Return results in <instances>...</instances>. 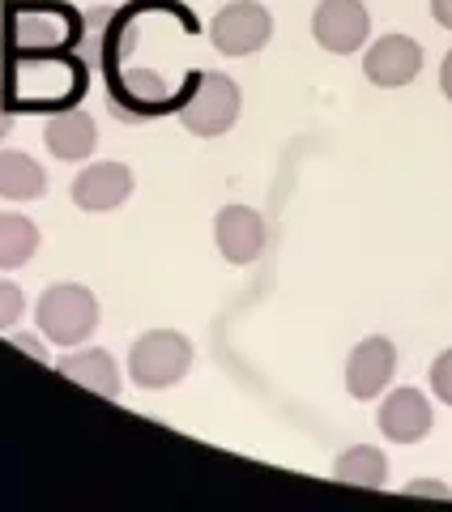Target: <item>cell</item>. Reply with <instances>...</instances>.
Wrapping results in <instances>:
<instances>
[{"mask_svg":"<svg viewBox=\"0 0 452 512\" xmlns=\"http://www.w3.org/2000/svg\"><path fill=\"white\" fill-rule=\"evenodd\" d=\"M440 90L452 99V52H448V56H444V64H440Z\"/></svg>","mask_w":452,"mask_h":512,"instance_id":"cell-24","label":"cell"},{"mask_svg":"<svg viewBox=\"0 0 452 512\" xmlns=\"http://www.w3.org/2000/svg\"><path fill=\"white\" fill-rule=\"evenodd\" d=\"M39 252V227L22 214H0V274L22 269Z\"/></svg>","mask_w":452,"mask_h":512,"instance_id":"cell-17","label":"cell"},{"mask_svg":"<svg viewBox=\"0 0 452 512\" xmlns=\"http://www.w3.org/2000/svg\"><path fill=\"white\" fill-rule=\"evenodd\" d=\"M393 367H397V346L389 338L359 342L350 350V359H346V389H350V397H359V402L380 397L384 384L393 380Z\"/></svg>","mask_w":452,"mask_h":512,"instance_id":"cell-10","label":"cell"},{"mask_svg":"<svg viewBox=\"0 0 452 512\" xmlns=\"http://www.w3.org/2000/svg\"><path fill=\"white\" fill-rule=\"evenodd\" d=\"M56 367H60V376L77 380L82 389L107 397V402H116V397H120V367H116V359H111L107 350H99V346L73 350V355H64Z\"/></svg>","mask_w":452,"mask_h":512,"instance_id":"cell-14","label":"cell"},{"mask_svg":"<svg viewBox=\"0 0 452 512\" xmlns=\"http://www.w3.org/2000/svg\"><path fill=\"white\" fill-rule=\"evenodd\" d=\"M13 346H18V350H26V355H35V359H43V363H47V350L39 346V338H35V333H18V338H13Z\"/></svg>","mask_w":452,"mask_h":512,"instance_id":"cell-20","label":"cell"},{"mask_svg":"<svg viewBox=\"0 0 452 512\" xmlns=\"http://www.w3.org/2000/svg\"><path fill=\"white\" fill-rule=\"evenodd\" d=\"M312 35L333 56L359 52L371 35V18H367L363 0H320L312 13Z\"/></svg>","mask_w":452,"mask_h":512,"instance_id":"cell-7","label":"cell"},{"mask_svg":"<svg viewBox=\"0 0 452 512\" xmlns=\"http://www.w3.org/2000/svg\"><path fill=\"white\" fill-rule=\"evenodd\" d=\"M128 192H133V171L124 163H90L73 180V205L86 214H107L128 201Z\"/></svg>","mask_w":452,"mask_h":512,"instance_id":"cell-11","label":"cell"},{"mask_svg":"<svg viewBox=\"0 0 452 512\" xmlns=\"http://www.w3.org/2000/svg\"><path fill=\"white\" fill-rule=\"evenodd\" d=\"M35 320H39V329L47 333V342H56V346L90 342V333L99 329V299H94L86 286H77V282L47 286L39 308H35Z\"/></svg>","mask_w":452,"mask_h":512,"instance_id":"cell-4","label":"cell"},{"mask_svg":"<svg viewBox=\"0 0 452 512\" xmlns=\"http://www.w3.org/2000/svg\"><path fill=\"white\" fill-rule=\"evenodd\" d=\"M47 175L30 154L22 150H0V197L5 201H35L43 197Z\"/></svg>","mask_w":452,"mask_h":512,"instance_id":"cell-15","label":"cell"},{"mask_svg":"<svg viewBox=\"0 0 452 512\" xmlns=\"http://www.w3.org/2000/svg\"><path fill=\"white\" fill-rule=\"evenodd\" d=\"M86 39V18L64 0H5L0 5V56L73 52Z\"/></svg>","mask_w":452,"mask_h":512,"instance_id":"cell-2","label":"cell"},{"mask_svg":"<svg viewBox=\"0 0 452 512\" xmlns=\"http://www.w3.org/2000/svg\"><path fill=\"white\" fill-rule=\"evenodd\" d=\"M43 141H47V150H52V158H60V163H82V158H90L94 146H99V133H94V120L82 107H69V111L47 116Z\"/></svg>","mask_w":452,"mask_h":512,"instance_id":"cell-13","label":"cell"},{"mask_svg":"<svg viewBox=\"0 0 452 512\" xmlns=\"http://www.w3.org/2000/svg\"><path fill=\"white\" fill-rule=\"evenodd\" d=\"M192 367V342L175 329H150L141 333L128 350V376L137 389H171Z\"/></svg>","mask_w":452,"mask_h":512,"instance_id":"cell-3","label":"cell"},{"mask_svg":"<svg viewBox=\"0 0 452 512\" xmlns=\"http://www.w3.org/2000/svg\"><path fill=\"white\" fill-rule=\"evenodd\" d=\"M376 423L393 444H418L431 431L435 414H431V402L418 389H397V393L384 397Z\"/></svg>","mask_w":452,"mask_h":512,"instance_id":"cell-12","label":"cell"},{"mask_svg":"<svg viewBox=\"0 0 452 512\" xmlns=\"http://www.w3.org/2000/svg\"><path fill=\"white\" fill-rule=\"evenodd\" d=\"M431 389L444 406H452V350H444V355L431 363Z\"/></svg>","mask_w":452,"mask_h":512,"instance_id":"cell-19","label":"cell"},{"mask_svg":"<svg viewBox=\"0 0 452 512\" xmlns=\"http://www.w3.org/2000/svg\"><path fill=\"white\" fill-rule=\"evenodd\" d=\"M214 239L231 265H252L265 252V218L252 205H226L214 218Z\"/></svg>","mask_w":452,"mask_h":512,"instance_id":"cell-9","label":"cell"},{"mask_svg":"<svg viewBox=\"0 0 452 512\" xmlns=\"http://www.w3.org/2000/svg\"><path fill=\"white\" fill-rule=\"evenodd\" d=\"M333 478L337 483H350V487H371L376 491V487H384V478H389V457H384L380 448H371V444H354L333 461Z\"/></svg>","mask_w":452,"mask_h":512,"instance_id":"cell-16","label":"cell"},{"mask_svg":"<svg viewBox=\"0 0 452 512\" xmlns=\"http://www.w3.org/2000/svg\"><path fill=\"white\" fill-rule=\"evenodd\" d=\"M26 312V295H22V286H13L0 278V329H13L22 320Z\"/></svg>","mask_w":452,"mask_h":512,"instance_id":"cell-18","label":"cell"},{"mask_svg":"<svg viewBox=\"0 0 452 512\" xmlns=\"http://www.w3.org/2000/svg\"><path fill=\"white\" fill-rule=\"evenodd\" d=\"M431 18L444 30H452V0H431Z\"/></svg>","mask_w":452,"mask_h":512,"instance_id":"cell-22","label":"cell"},{"mask_svg":"<svg viewBox=\"0 0 452 512\" xmlns=\"http://www.w3.org/2000/svg\"><path fill=\"white\" fill-rule=\"evenodd\" d=\"M0 90L18 111H69L90 90V60L77 52H18L0 56Z\"/></svg>","mask_w":452,"mask_h":512,"instance_id":"cell-1","label":"cell"},{"mask_svg":"<svg viewBox=\"0 0 452 512\" xmlns=\"http://www.w3.org/2000/svg\"><path fill=\"white\" fill-rule=\"evenodd\" d=\"M13 116H18V111L9 107V99H5V90H0V141L9 137V128H13Z\"/></svg>","mask_w":452,"mask_h":512,"instance_id":"cell-23","label":"cell"},{"mask_svg":"<svg viewBox=\"0 0 452 512\" xmlns=\"http://www.w3.org/2000/svg\"><path fill=\"white\" fill-rule=\"evenodd\" d=\"M273 35V18L265 5H256V0H235V5H226L214 13V22H209V39L222 56H252L261 52Z\"/></svg>","mask_w":452,"mask_h":512,"instance_id":"cell-6","label":"cell"},{"mask_svg":"<svg viewBox=\"0 0 452 512\" xmlns=\"http://www.w3.org/2000/svg\"><path fill=\"white\" fill-rule=\"evenodd\" d=\"M418 69H423V47H418L410 35H384L367 47L363 56V73L371 86H384V90H397V86H410Z\"/></svg>","mask_w":452,"mask_h":512,"instance_id":"cell-8","label":"cell"},{"mask_svg":"<svg viewBox=\"0 0 452 512\" xmlns=\"http://www.w3.org/2000/svg\"><path fill=\"white\" fill-rule=\"evenodd\" d=\"M239 103H244V94L226 73H197L180 107V124L192 137H222L239 120Z\"/></svg>","mask_w":452,"mask_h":512,"instance_id":"cell-5","label":"cell"},{"mask_svg":"<svg viewBox=\"0 0 452 512\" xmlns=\"http://www.w3.org/2000/svg\"><path fill=\"white\" fill-rule=\"evenodd\" d=\"M406 495H440V500H452V491L444 483H410Z\"/></svg>","mask_w":452,"mask_h":512,"instance_id":"cell-21","label":"cell"}]
</instances>
